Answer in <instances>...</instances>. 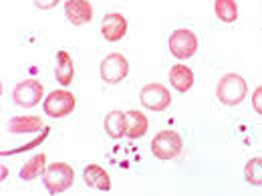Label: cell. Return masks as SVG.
<instances>
[{
  "label": "cell",
  "instance_id": "obj_1",
  "mask_svg": "<svg viewBox=\"0 0 262 196\" xmlns=\"http://www.w3.org/2000/svg\"><path fill=\"white\" fill-rule=\"evenodd\" d=\"M75 180V170L65 162L49 164L42 172V182L51 194H61L73 186Z\"/></svg>",
  "mask_w": 262,
  "mask_h": 196
},
{
  "label": "cell",
  "instance_id": "obj_2",
  "mask_svg": "<svg viewBox=\"0 0 262 196\" xmlns=\"http://www.w3.org/2000/svg\"><path fill=\"white\" fill-rule=\"evenodd\" d=\"M246 93H248L246 79L240 77L238 73H226L218 81V87H216V97L220 99L224 105H230V107L242 103Z\"/></svg>",
  "mask_w": 262,
  "mask_h": 196
},
{
  "label": "cell",
  "instance_id": "obj_3",
  "mask_svg": "<svg viewBox=\"0 0 262 196\" xmlns=\"http://www.w3.org/2000/svg\"><path fill=\"white\" fill-rule=\"evenodd\" d=\"M184 148V140L178 131L173 130H164L160 131L154 140H151V152L156 158L160 160H173L182 154Z\"/></svg>",
  "mask_w": 262,
  "mask_h": 196
},
{
  "label": "cell",
  "instance_id": "obj_4",
  "mask_svg": "<svg viewBox=\"0 0 262 196\" xmlns=\"http://www.w3.org/2000/svg\"><path fill=\"white\" fill-rule=\"evenodd\" d=\"M42 109L49 117H67L69 113H73L75 109V95L67 89H57V91H51L45 101H42Z\"/></svg>",
  "mask_w": 262,
  "mask_h": 196
},
{
  "label": "cell",
  "instance_id": "obj_5",
  "mask_svg": "<svg viewBox=\"0 0 262 196\" xmlns=\"http://www.w3.org/2000/svg\"><path fill=\"white\" fill-rule=\"evenodd\" d=\"M167 45H169V53L176 59L184 61V59H190V57L196 55L198 36L192 31H188V29H178V31L171 33Z\"/></svg>",
  "mask_w": 262,
  "mask_h": 196
},
{
  "label": "cell",
  "instance_id": "obj_6",
  "mask_svg": "<svg viewBox=\"0 0 262 196\" xmlns=\"http://www.w3.org/2000/svg\"><path fill=\"white\" fill-rule=\"evenodd\" d=\"M99 71H101V79H103L105 83L115 85V83H121V81L127 77V73H129V63H127V59H125L123 55L111 53V55H107V57L101 61Z\"/></svg>",
  "mask_w": 262,
  "mask_h": 196
},
{
  "label": "cell",
  "instance_id": "obj_7",
  "mask_svg": "<svg viewBox=\"0 0 262 196\" xmlns=\"http://www.w3.org/2000/svg\"><path fill=\"white\" fill-rule=\"evenodd\" d=\"M42 93H45V89H42V83L40 81H36V79H25V81H20V83L14 85L12 99L20 107H34L42 99Z\"/></svg>",
  "mask_w": 262,
  "mask_h": 196
},
{
  "label": "cell",
  "instance_id": "obj_8",
  "mask_svg": "<svg viewBox=\"0 0 262 196\" xmlns=\"http://www.w3.org/2000/svg\"><path fill=\"white\" fill-rule=\"evenodd\" d=\"M139 99H141V105L151 109V111H164L165 107H169V103H171V95L162 83L143 85Z\"/></svg>",
  "mask_w": 262,
  "mask_h": 196
},
{
  "label": "cell",
  "instance_id": "obj_9",
  "mask_svg": "<svg viewBox=\"0 0 262 196\" xmlns=\"http://www.w3.org/2000/svg\"><path fill=\"white\" fill-rule=\"evenodd\" d=\"M101 33H103V36L109 43L121 41L125 36V33H127V21H125V16L119 14V12H109L103 18V23H101Z\"/></svg>",
  "mask_w": 262,
  "mask_h": 196
},
{
  "label": "cell",
  "instance_id": "obj_10",
  "mask_svg": "<svg viewBox=\"0 0 262 196\" xmlns=\"http://www.w3.org/2000/svg\"><path fill=\"white\" fill-rule=\"evenodd\" d=\"M65 14L69 23L81 27V25H87L93 21V6L89 0H67Z\"/></svg>",
  "mask_w": 262,
  "mask_h": 196
},
{
  "label": "cell",
  "instance_id": "obj_11",
  "mask_svg": "<svg viewBox=\"0 0 262 196\" xmlns=\"http://www.w3.org/2000/svg\"><path fill=\"white\" fill-rule=\"evenodd\" d=\"M125 128H127V133H125L127 138L139 140L149 130V120H147L145 113H141L137 109H131V111L125 113Z\"/></svg>",
  "mask_w": 262,
  "mask_h": 196
},
{
  "label": "cell",
  "instance_id": "obj_12",
  "mask_svg": "<svg viewBox=\"0 0 262 196\" xmlns=\"http://www.w3.org/2000/svg\"><path fill=\"white\" fill-rule=\"evenodd\" d=\"M6 130L10 133H34V131L45 130V124L36 115H18V117L8 120Z\"/></svg>",
  "mask_w": 262,
  "mask_h": 196
},
{
  "label": "cell",
  "instance_id": "obj_13",
  "mask_svg": "<svg viewBox=\"0 0 262 196\" xmlns=\"http://www.w3.org/2000/svg\"><path fill=\"white\" fill-rule=\"evenodd\" d=\"M169 83L176 91L186 93L194 87V73L188 65H173L169 71Z\"/></svg>",
  "mask_w": 262,
  "mask_h": 196
},
{
  "label": "cell",
  "instance_id": "obj_14",
  "mask_svg": "<svg viewBox=\"0 0 262 196\" xmlns=\"http://www.w3.org/2000/svg\"><path fill=\"white\" fill-rule=\"evenodd\" d=\"M83 180L87 186L97 188V190H111V178L107 174V170H103L97 164H89L83 170Z\"/></svg>",
  "mask_w": 262,
  "mask_h": 196
},
{
  "label": "cell",
  "instance_id": "obj_15",
  "mask_svg": "<svg viewBox=\"0 0 262 196\" xmlns=\"http://www.w3.org/2000/svg\"><path fill=\"white\" fill-rule=\"evenodd\" d=\"M55 77L57 81L63 85V87H69L73 83V77H75V65H73V59L71 55L67 53L65 49H61L57 53V69H55Z\"/></svg>",
  "mask_w": 262,
  "mask_h": 196
},
{
  "label": "cell",
  "instance_id": "obj_16",
  "mask_svg": "<svg viewBox=\"0 0 262 196\" xmlns=\"http://www.w3.org/2000/svg\"><path fill=\"white\" fill-rule=\"evenodd\" d=\"M105 130L109 133V138L121 140V138L127 133V128H125V113L119 111V109L109 111L107 117H105Z\"/></svg>",
  "mask_w": 262,
  "mask_h": 196
},
{
  "label": "cell",
  "instance_id": "obj_17",
  "mask_svg": "<svg viewBox=\"0 0 262 196\" xmlns=\"http://www.w3.org/2000/svg\"><path fill=\"white\" fill-rule=\"evenodd\" d=\"M45 168H47V156L45 154H36V156H33L29 162L20 168V178L25 182H31L38 174L45 172Z\"/></svg>",
  "mask_w": 262,
  "mask_h": 196
},
{
  "label": "cell",
  "instance_id": "obj_18",
  "mask_svg": "<svg viewBox=\"0 0 262 196\" xmlns=\"http://www.w3.org/2000/svg\"><path fill=\"white\" fill-rule=\"evenodd\" d=\"M214 10H216V16L222 23H234L238 18V4H236V0H216Z\"/></svg>",
  "mask_w": 262,
  "mask_h": 196
},
{
  "label": "cell",
  "instance_id": "obj_19",
  "mask_svg": "<svg viewBox=\"0 0 262 196\" xmlns=\"http://www.w3.org/2000/svg\"><path fill=\"white\" fill-rule=\"evenodd\" d=\"M244 178L252 186H262V158H252L250 162H246Z\"/></svg>",
  "mask_w": 262,
  "mask_h": 196
},
{
  "label": "cell",
  "instance_id": "obj_20",
  "mask_svg": "<svg viewBox=\"0 0 262 196\" xmlns=\"http://www.w3.org/2000/svg\"><path fill=\"white\" fill-rule=\"evenodd\" d=\"M252 107H254V111H256L258 115H262V85L256 87L254 93H252Z\"/></svg>",
  "mask_w": 262,
  "mask_h": 196
},
{
  "label": "cell",
  "instance_id": "obj_21",
  "mask_svg": "<svg viewBox=\"0 0 262 196\" xmlns=\"http://www.w3.org/2000/svg\"><path fill=\"white\" fill-rule=\"evenodd\" d=\"M36 8H42V10H49V8H55L61 0H33Z\"/></svg>",
  "mask_w": 262,
  "mask_h": 196
}]
</instances>
